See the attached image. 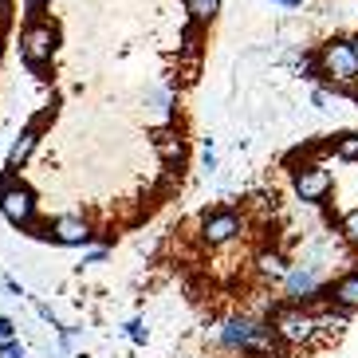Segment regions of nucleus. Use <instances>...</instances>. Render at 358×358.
Listing matches in <instances>:
<instances>
[{
	"label": "nucleus",
	"mask_w": 358,
	"mask_h": 358,
	"mask_svg": "<svg viewBox=\"0 0 358 358\" xmlns=\"http://www.w3.org/2000/svg\"><path fill=\"white\" fill-rule=\"evenodd\" d=\"M0 213H4L16 229H28V224L36 221V193L28 189L24 181L12 178V169H8V178L0 181Z\"/></svg>",
	"instance_id": "f257e3e1"
},
{
	"label": "nucleus",
	"mask_w": 358,
	"mask_h": 358,
	"mask_svg": "<svg viewBox=\"0 0 358 358\" xmlns=\"http://www.w3.org/2000/svg\"><path fill=\"white\" fill-rule=\"evenodd\" d=\"M241 229H244L241 213L229 209V205L201 213V241H205V244H229V241L241 236Z\"/></svg>",
	"instance_id": "f03ea898"
},
{
	"label": "nucleus",
	"mask_w": 358,
	"mask_h": 358,
	"mask_svg": "<svg viewBox=\"0 0 358 358\" xmlns=\"http://www.w3.org/2000/svg\"><path fill=\"white\" fill-rule=\"evenodd\" d=\"M20 55L32 71H40L43 64H52V55H55V28L52 24H28L20 36Z\"/></svg>",
	"instance_id": "7ed1b4c3"
},
{
	"label": "nucleus",
	"mask_w": 358,
	"mask_h": 358,
	"mask_svg": "<svg viewBox=\"0 0 358 358\" xmlns=\"http://www.w3.org/2000/svg\"><path fill=\"white\" fill-rule=\"evenodd\" d=\"M315 315L311 311H303V307H284V311H275L272 319V331L284 343H292V347H299V343H311L315 338Z\"/></svg>",
	"instance_id": "20e7f679"
},
{
	"label": "nucleus",
	"mask_w": 358,
	"mask_h": 358,
	"mask_svg": "<svg viewBox=\"0 0 358 358\" xmlns=\"http://www.w3.org/2000/svg\"><path fill=\"white\" fill-rule=\"evenodd\" d=\"M319 67H323V79H335V83H355L358 79V59L350 52V43H327L319 52Z\"/></svg>",
	"instance_id": "39448f33"
},
{
	"label": "nucleus",
	"mask_w": 358,
	"mask_h": 358,
	"mask_svg": "<svg viewBox=\"0 0 358 358\" xmlns=\"http://www.w3.org/2000/svg\"><path fill=\"white\" fill-rule=\"evenodd\" d=\"M43 236H52V241L64 244V248H87V244L95 241V229L87 221H79V217H55Z\"/></svg>",
	"instance_id": "423d86ee"
},
{
	"label": "nucleus",
	"mask_w": 358,
	"mask_h": 358,
	"mask_svg": "<svg viewBox=\"0 0 358 358\" xmlns=\"http://www.w3.org/2000/svg\"><path fill=\"white\" fill-rule=\"evenodd\" d=\"M331 185H335V178H331V169H323V166L295 169V193H299V201H323L327 193H331Z\"/></svg>",
	"instance_id": "0eeeda50"
},
{
	"label": "nucleus",
	"mask_w": 358,
	"mask_h": 358,
	"mask_svg": "<svg viewBox=\"0 0 358 358\" xmlns=\"http://www.w3.org/2000/svg\"><path fill=\"white\" fill-rule=\"evenodd\" d=\"M252 335H256V323H248V319H229V323L221 327V343L224 347H236V350L248 347Z\"/></svg>",
	"instance_id": "6e6552de"
},
{
	"label": "nucleus",
	"mask_w": 358,
	"mask_h": 358,
	"mask_svg": "<svg viewBox=\"0 0 358 358\" xmlns=\"http://www.w3.org/2000/svg\"><path fill=\"white\" fill-rule=\"evenodd\" d=\"M327 299L335 307H343V311H355L358 307V272H350L347 280H338V284L327 292Z\"/></svg>",
	"instance_id": "1a4fd4ad"
},
{
	"label": "nucleus",
	"mask_w": 358,
	"mask_h": 358,
	"mask_svg": "<svg viewBox=\"0 0 358 358\" xmlns=\"http://www.w3.org/2000/svg\"><path fill=\"white\" fill-rule=\"evenodd\" d=\"M36 150V127H24L20 138L8 146V169H20L24 162H28V154Z\"/></svg>",
	"instance_id": "9d476101"
},
{
	"label": "nucleus",
	"mask_w": 358,
	"mask_h": 358,
	"mask_svg": "<svg viewBox=\"0 0 358 358\" xmlns=\"http://www.w3.org/2000/svg\"><path fill=\"white\" fill-rule=\"evenodd\" d=\"M221 8V0H185V12L193 16V24H209Z\"/></svg>",
	"instance_id": "9b49d317"
},
{
	"label": "nucleus",
	"mask_w": 358,
	"mask_h": 358,
	"mask_svg": "<svg viewBox=\"0 0 358 358\" xmlns=\"http://www.w3.org/2000/svg\"><path fill=\"white\" fill-rule=\"evenodd\" d=\"M287 275V292L292 295H307V292H315V272H284Z\"/></svg>",
	"instance_id": "f8f14e48"
},
{
	"label": "nucleus",
	"mask_w": 358,
	"mask_h": 358,
	"mask_svg": "<svg viewBox=\"0 0 358 358\" xmlns=\"http://www.w3.org/2000/svg\"><path fill=\"white\" fill-rule=\"evenodd\" d=\"M335 154L343 162H358V134H338L335 138Z\"/></svg>",
	"instance_id": "ddd939ff"
},
{
	"label": "nucleus",
	"mask_w": 358,
	"mask_h": 358,
	"mask_svg": "<svg viewBox=\"0 0 358 358\" xmlns=\"http://www.w3.org/2000/svg\"><path fill=\"white\" fill-rule=\"evenodd\" d=\"M260 268H264V272H272V275H284L287 272V260L280 252H264L260 256Z\"/></svg>",
	"instance_id": "4468645a"
},
{
	"label": "nucleus",
	"mask_w": 358,
	"mask_h": 358,
	"mask_svg": "<svg viewBox=\"0 0 358 358\" xmlns=\"http://www.w3.org/2000/svg\"><path fill=\"white\" fill-rule=\"evenodd\" d=\"M158 150H162V158H166L169 166H173V162H181V142H178V138H162Z\"/></svg>",
	"instance_id": "2eb2a0df"
},
{
	"label": "nucleus",
	"mask_w": 358,
	"mask_h": 358,
	"mask_svg": "<svg viewBox=\"0 0 358 358\" xmlns=\"http://www.w3.org/2000/svg\"><path fill=\"white\" fill-rule=\"evenodd\" d=\"M122 331H127V335L134 338L138 347H146V338H150V331H146V327H142V319H130V323L122 327Z\"/></svg>",
	"instance_id": "dca6fc26"
},
{
	"label": "nucleus",
	"mask_w": 358,
	"mask_h": 358,
	"mask_svg": "<svg viewBox=\"0 0 358 358\" xmlns=\"http://www.w3.org/2000/svg\"><path fill=\"white\" fill-rule=\"evenodd\" d=\"M0 358H24V343H16V338H4V343H0Z\"/></svg>",
	"instance_id": "f3484780"
},
{
	"label": "nucleus",
	"mask_w": 358,
	"mask_h": 358,
	"mask_svg": "<svg viewBox=\"0 0 358 358\" xmlns=\"http://www.w3.org/2000/svg\"><path fill=\"white\" fill-rule=\"evenodd\" d=\"M4 338H16V323H12L8 315H0V343H4Z\"/></svg>",
	"instance_id": "a211bd4d"
},
{
	"label": "nucleus",
	"mask_w": 358,
	"mask_h": 358,
	"mask_svg": "<svg viewBox=\"0 0 358 358\" xmlns=\"http://www.w3.org/2000/svg\"><path fill=\"white\" fill-rule=\"evenodd\" d=\"M343 229H347V236H350V241L358 244V213H350L347 221H343Z\"/></svg>",
	"instance_id": "6ab92c4d"
},
{
	"label": "nucleus",
	"mask_w": 358,
	"mask_h": 358,
	"mask_svg": "<svg viewBox=\"0 0 358 358\" xmlns=\"http://www.w3.org/2000/svg\"><path fill=\"white\" fill-rule=\"evenodd\" d=\"M103 260H106V248H95V252L83 256V264H103Z\"/></svg>",
	"instance_id": "aec40b11"
},
{
	"label": "nucleus",
	"mask_w": 358,
	"mask_h": 358,
	"mask_svg": "<svg viewBox=\"0 0 358 358\" xmlns=\"http://www.w3.org/2000/svg\"><path fill=\"white\" fill-rule=\"evenodd\" d=\"M40 12H43V0H28V16H32V20L40 16Z\"/></svg>",
	"instance_id": "412c9836"
},
{
	"label": "nucleus",
	"mask_w": 358,
	"mask_h": 358,
	"mask_svg": "<svg viewBox=\"0 0 358 358\" xmlns=\"http://www.w3.org/2000/svg\"><path fill=\"white\" fill-rule=\"evenodd\" d=\"M350 52H355V59H358V36H355V40H350Z\"/></svg>",
	"instance_id": "4be33fe9"
},
{
	"label": "nucleus",
	"mask_w": 358,
	"mask_h": 358,
	"mask_svg": "<svg viewBox=\"0 0 358 358\" xmlns=\"http://www.w3.org/2000/svg\"><path fill=\"white\" fill-rule=\"evenodd\" d=\"M280 4H292V8H295V4H303V0H280Z\"/></svg>",
	"instance_id": "5701e85b"
}]
</instances>
